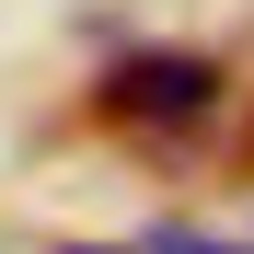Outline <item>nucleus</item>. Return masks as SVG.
<instances>
[{
	"instance_id": "obj_1",
	"label": "nucleus",
	"mask_w": 254,
	"mask_h": 254,
	"mask_svg": "<svg viewBox=\"0 0 254 254\" xmlns=\"http://www.w3.org/2000/svg\"><path fill=\"white\" fill-rule=\"evenodd\" d=\"M208 104H220V69H208L196 47H150V58H116L104 69V116L116 127H196Z\"/></svg>"
}]
</instances>
